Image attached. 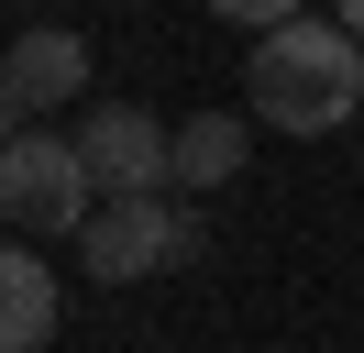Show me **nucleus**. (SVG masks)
I'll return each instance as SVG.
<instances>
[{"mask_svg": "<svg viewBox=\"0 0 364 353\" xmlns=\"http://www.w3.org/2000/svg\"><path fill=\"white\" fill-rule=\"evenodd\" d=\"M353 100H364V44L342 22H320V11L265 33L254 66H243V110L265 132H331V122H353Z\"/></svg>", "mask_w": 364, "mask_h": 353, "instance_id": "obj_1", "label": "nucleus"}, {"mask_svg": "<svg viewBox=\"0 0 364 353\" xmlns=\"http://www.w3.org/2000/svg\"><path fill=\"white\" fill-rule=\"evenodd\" d=\"M0 210H11V232L23 243H77L100 221V176L89 154H77V132H11V154H0Z\"/></svg>", "mask_w": 364, "mask_h": 353, "instance_id": "obj_2", "label": "nucleus"}, {"mask_svg": "<svg viewBox=\"0 0 364 353\" xmlns=\"http://www.w3.org/2000/svg\"><path fill=\"white\" fill-rule=\"evenodd\" d=\"M77 154H89L100 199H166L177 188V122H155L144 100H89L77 110Z\"/></svg>", "mask_w": 364, "mask_h": 353, "instance_id": "obj_3", "label": "nucleus"}, {"mask_svg": "<svg viewBox=\"0 0 364 353\" xmlns=\"http://www.w3.org/2000/svg\"><path fill=\"white\" fill-rule=\"evenodd\" d=\"M77 88H89V33H67V22L11 33V56H0V110L23 132H45V110H67Z\"/></svg>", "mask_w": 364, "mask_h": 353, "instance_id": "obj_4", "label": "nucleus"}, {"mask_svg": "<svg viewBox=\"0 0 364 353\" xmlns=\"http://www.w3.org/2000/svg\"><path fill=\"white\" fill-rule=\"evenodd\" d=\"M77 265L100 287H133L177 265V199H100V221L77 232Z\"/></svg>", "mask_w": 364, "mask_h": 353, "instance_id": "obj_5", "label": "nucleus"}, {"mask_svg": "<svg viewBox=\"0 0 364 353\" xmlns=\"http://www.w3.org/2000/svg\"><path fill=\"white\" fill-rule=\"evenodd\" d=\"M67 320V287L45 254H0V353H45Z\"/></svg>", "mask_w": 364, "mask_h": 353, "instance_id": "obj_6", "label": "nucleus"}, {"mask_svg": "<svg viewBox=\"0 0 364 353\" xmlns=\"http://www.w3.org/2000/svg\"><path fill=\"white\" fill-rule=\"evenodd\" d=\"M243 176V110H188L177 122V188H232Z\"/></svg>", "mask_w": 364, "mask_h": 353, "instance_id": "obj_7", "label": "nucleus"}, {"mask_svg": "<svg viewBox=\"0 0 364 353\" xmlns=\"http://www.w3.org/2000/svg\"><path fill=\"white\" fill-rule=\"evenodd\" d=\"M331 22H342V33H353V44H364V0H342V11H331Z\"/></svg>", "mask_w": 364, "mask_h": 353, "instance_id": "obj_8", "label": "nucleus"}]
</instances>
